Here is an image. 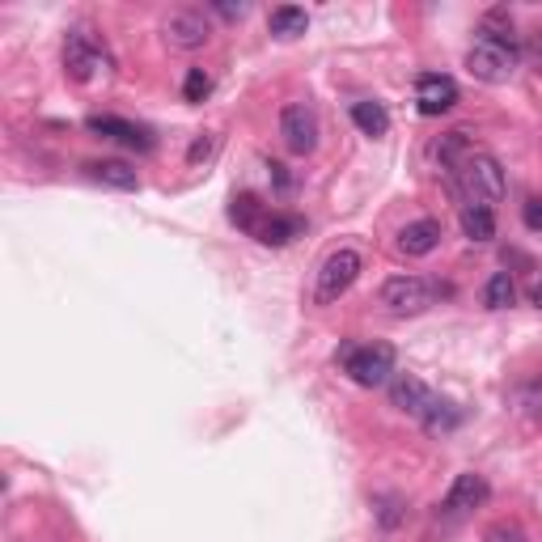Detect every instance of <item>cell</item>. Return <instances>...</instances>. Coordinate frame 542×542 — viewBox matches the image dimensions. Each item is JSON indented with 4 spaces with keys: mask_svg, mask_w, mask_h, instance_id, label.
I'll return each instance as SVG.
<instances>
[{
    "mask_svg": "<svg viewBox=\"0 0 542 542\" xmlns=\"http://www.w3.org/2000/svg\"><path fill=\"white\" fill-rule=\"evenodd\" d=\"M517 64H521V47L509 39V30H479V39L466 51V68L483 85H504Z\"/></svg>",
    "mask_w": 542,
    "mask_h": 542,
    "instance_id": "6da1fadb",
    "label": "cell"
},
{
    "mask_svg": "<svg viewBox=\"0 0 542 542\" xmlns=\"http://www.w3.org/2000/svg\"><path fill=\"white\" fill-rule=\"evenodd\" d=\"M454 187L466 204H479V208H496L504 200V170L492 153H471L462 157L454 170Z\"/></svg>",
    "mask_w": 542,
    "mask_h": 542,
    "instance_id": "7a4b0ae2",
    "label": "cell"
},
{
    "mask_svg": "<svg viewBox=\"0 0 542 542\" xmlns=\"http://www.w3.org/2000/svg\"><path fill=\"white\" fill-rule=\"evenodd\" d=\"M441 297H449V284H437L428 276H394V280L382 284V305H386V314H394V318L428 314Z\"/></svg>",
    "mask_w": 542,
    "mask_h": 542,
    "instance_id": "3957f363",
    "label": "cell"
},
{
    "mask_svg": "<svg viewBox=\"0 0 542 542\" xmlns=\"http://www.w3.org/2000/svg\"><path fill=\"white\" fill-rule=\"evenodd\" d=\"M360 271H365V259H360V250H352V246L331 250V255L322 259L318 276H314V305H335V301L360 280Z\"/></svg>",
    "mask_w": 542,
    "mask_h": 542,
    "instance_id": "277c9868",
    "label": "cell"
},
{
    "mask_svg": "<svg viewBox=\"0 0 542 542\" xmlns=\"http://www.w3.org/2000/svg\"><path fill=\"white\" fill-rule=\"evenodd\" d=\"M343 373L352 377L356 386H386L394 373V348L390 343H365V348H343Z\"/></svg>",
    "mask_w": 542,
    "mask_h": 542,
    "instance_id": "5b68a950",
    "label": "cell"
},
{
    "mask_svg": "<svg viewBox=\"0 0 542 542\" xmlns=\"http://www.w3.org/2000/svg\"><path fill=\"white\" fill-rule=\"evenodd\" d=\"M280 136H284V149L288 153H297V157L314 153L318 149V136H322L318 111H314L310 102H288L284 111H280Z\"/></svg>",
    "mask_w": 542,
    "mask_h": 542,
    "instance_id": "8992f818",
    "label": "cell"
},
{
    "mask_svg": "<svg viewBox=\"0 0 542 542\" xmlns=\"http://www.w3.org/2000/svg\"><path fill=\"white\" fill-rule=\"evenodd\" d=\"M106 68H111V60H106V51L85 30H72L64 39V72L72 81H94Z\"/></svg>",
    "mask_w": 542,
    "mask_h": 542,
    "instance_id": "52a82bcc",
    "label": "cell"
},
{
    "mask_svg": "<svg viewBox=\"0 0 542 542\" xmlns=\"http://www.w3.org/2000/svg\"><path fill=\"white\" fill-rule=\"evenodd\" d=\"M161 34H166V43L174 51H200L208 39H212V26L204 13L195 9H174L166 22H161Z\"/></svg>",
    "mask_w": 542,
    "mask_h": 542,
    "instance_id": "ba28073f",
    "label": "cell"
},
{
    "mask_svg": "<svg viewBox=\"0 0 542 542\" xmlns=\"http://www.w3.org/2000/svg\"><path fill=\"white\" fill-rule=\"evenodd\" d=\"M415 106H420V115H445L458 106V81L445 77V72H424L420 81H415Z\"/></svg>",
    "mask_w": 542,
    "mask_h": 542,
    "instance_id": "9c48e42d",
    "label": "cell"
},
{
    "mask_svg": "<svg viewBox=\"0 0 542 542\" xmlns=\"http://www.w3.org/2000/svg\"><path fill=\"white\" fill-rule=\"evenodd\" d=\"M399 255H407V259H424V255H432V250L441 246V221H432V216H420V221H411V225H403L399 229Z\"/></svg>",
    "mask_w": 542,
    "mask_h": 542,
    "instance_id": "30bf717a",
    "label": "cell"
},
{
    "mask_svg": "<svg viewBox=\"0 0 542 542\" xmlns=\"http://www.w3.org/2000/svg\"><path fill=\"white\" fill-rule=\"evenodd\" d=\"M487 496H492V487H487V479H483V475H475V471H466V475H458V479H454V487H449V496H445V513L462 517V513L479 509V504H487Z\"/></svg>",
    "mask_w": 542,
    "mask_h": 542,
    "instance_id": "8fae6325",
    "label": "cell"
},
{
    "mask_svg": "<svg viewBox=\"0 0 542 542\" xmlns=\"http://www.w3.org/2000/svg\"><path fill=\"white\" fill-rule=\"evenodd\" d=\"M390 403L399 407V411H407V415H420V420H424L428 407L437 403V399H432V390H428V386H424L415 373H399V377H394V382H390Z\"/></svg>",
    "mask_w": 542,
    "mask_h": 542,
    "instance_id": "7c38bea8",
    "label": "cell"
},
{
    "mask_svg": "<svg viewBox=\"0 0 542 542\" xmlns=\"http://www.w3.org/2000/svg\"><path fill=\"white\" fill-rule=\"evenodd\" d=\"M94 136H102V140H115V144H128V149H153V140H149V132L144 128H136V123H128V119H115V115H94L85 123Z\"/></svg>",
    "mask_w": 542,
    "mask_h": 542,
    "instance_id": "4fadbf2b",
    "label": "cell"
},
{
    "mask_svg": "<svg viewBox=\"0 0 542 542\" xmlns=\"http://www.w3.org/2000/svg\"><path fill=\"white\" fill-rule=\"evenodd\" d=\"M305 233V221L301 216H293V212H267L263 221H259V229L250 233L255 242H263V246H288V242H297Z\"/></svg>",
    "mask_w": 542,
    "mask_h": 542,
    "instance_id": "5bb4252c",
    "label": "cell"
},
{
    "mask_svg": "<svg viewBox=\"0 0 542 542\" xmlns=\"http://www.w3.org/2000/svg\"><path fill=\"white\" fill-rule=\"evenodd\" d=\"M85 174L94 178V183H102V187H115V191H136V187H140V174L128 166V161H115V157L89 161Z\"/></svg>",
    "mask_w": 542,
    "mask_h": 542,
    "instance_id": "9a60e30c",
    "label": "cell"
},
{
    "mask_svg": "<svg viewBox=\"0 0 542 542\" xmlns=\"http://www.w3.org/2000/svg\"><path fill=\"white\" fill-rule=\"evenodd\" d=\"M305 26H310V13H305L301 5H280V9H271V17H267V30L276 34V39H301L305 34Z\"/></svg>",
    "mask_w": 542,
    "mask_h": 542,
    "instance_id": "2e32d148",
    "label": "cell"
},
{
    "mask_svg": "<svg viewBox=\"0 0 542 542\" xmlns=\"http://www.w3.org/2000/svg\"><path fill=\"white\" fill-rule=\"evenodd\" d=\"M458 225H462V233H466L471 242H492V238H496V212H492V208L462 204Z\"/></svg>",
    "mask_w": 542,
    "mask_h": 542,
    "instance_id": "e0dca14e",
    "label": "cell"
},
{
    "mask_svg": "<svg viewBox=\"0 0 542 542\" xmlns=\"http://www.w3.org/2000/svg\"><path fill=\"white\" fill-rule=\"evenodd\" d=\"M263 216H267V204L259 200L255 191H242V195H233V200H229V221L238 229H246V233H255Z\"/></svg>",
    "mask_w": 542,
    "mask_h": 542,
    "instance_id": "ac0fdd59",
    "label": "cell"
},
{
    "mask_svg": "<svg viewBox=\"0 0 542 542\" xmlns=\"http://www.w3.org/2000/svg\"><path fill=\"white\" fill-rule=\"evenodd\" d=\"M352 123L365 136H386L390 132V115L382 102H352Z\"/></svg>",
    "mask_w": 542,
    "mask_h": 542,
    "instance_id": "d6986e66",
    "label": "cell"
},
{
    "mask_svg": "<svg viewBox=\"0 0 542 542\" xmlns=\"http://www.w3.org/2000/svg\"><path fill=\"white\" fill-rule=\"evenodd\" d=\"M513 301H517L513 276H509V271H496V276L483 284V305H487V310H509Z\"/></svg>",
    "mask_w": 542,
    "mask_h": 542,
    "instance_id": "ffe728a7",
    "label": "cell"
},
{
    "mask_svg": "<svg viewBox=\"0 0 542 542\" xmlns=\"http://www.w3.org/2000/svg\"><path fill=\"white\" fill-rule=\"evenodd\" d=\"M471 153H475V149L466 144V132H449V136L437 144V157H441V166H445V170H454L458 161H462V157H471Z\"/></svg>",
    "mask_w": 542,
    "mask_h": 542,
    "instance_id": "44dd1931",
    "label": "cell"
},
{
    "mask_svg": "<svg viewBox=\"0 0 542 542\" xmlns=\"http://www.w3.org/2000/svg\"><path fill=\"white\" fill-rule=\"evenodd\" d=\"M454 424H458V407H454V403H441V399L432 403L428 415H424V428H428V432H449Z\"/></svg>",
    "mask_w": 542,
    "mask_h": 542,
    "instance_id": "7402d4cb",
    "label": "cell"
},
{
    "mask_svg": "<svg viewBox=\"0 0 542 542\" xmlns=\"http://www.w3.org/2000/svg\"><path fill=\"white\" fill-rule=\"evenodd\" d=\"M208 94H212V77H208L204 68H191L187 81H183V98H187V102H204Z\"/></svg>",
    "mask_w": 542,
    "mask_h": 542,
    "instance_id": "603a6c76",
    "label": "cell"
},
{
    "mask_svg": "<svg viewBox=\"0 0 542 542\" xmlns=\"http://www.w3.org/2000/svg\"><path fill=\"white\" fill-rule=\"evenodd\" d=\"M521 60H526V68H534L542 77V26L526 34V43H521Z\"/></svg>",
    "mask_w": 542,
    "mask_h": 542,
    "instance_id": "cb8c5ba5",
    "label": "cell"
},
{
    "mask_svg": "<svg viewBox=\"0 0 542 542\" xmlns=\"http://www.w3.org/2000/svg\"><path fill=\"white\" fill-rule=\"evenodd\" d=\"M521 221H526V229H530V233H542V200L521 204Z\"/></svg>",
    "mask_w": 542,
    "mask_h": 542,
    "instance_id": "d4e9b609",
    "label": "cell"
},
{
    "mask_svg": "<svg viewBox=\"0 0 542 542\" xmlns=\"http://www.w3.org/2000/svg\"><path fill=\"white\" fill-rule=\"evenodd\" d=\"M212 149H216V144H212V136H200V140L191 144L187 161H191V166H200V161H208V157H212Z\"/></svg>",
    "mask_w": 542,
    "mask_h": 542,
    "instance_id": "484cf974",
    "label": "cell"
},
{
    "mask_svg": "<svg viewBox=\"0 0 542 542\" xmlns=\"http://www.w3.org/2000/svg\"><path fill=\"white\" fill-rule=\"evenodd\" d=\"M377 517H382V526L386 530H394V526H399V517H403V509H399V500H382V513H377Z\"/></svg>",
    "mask_w": 542,
    "mask_h": 542,
    "instance_id": "4316f807",
    "label": "cell"
},
{
    "mask_svg": "<svg viewBox=\"0 0 542 542\" xmlns=\"http://www.w3.org/2000/svg\"><path fill=\"white\" fill-rule=\"evenodd\" d=\"M521 407H526L530 415H542V386H526V390H521Z\"/></svg>",
    "mask_w": 542,
    "mask_h": 542,
    "instance_id": "83f0119b",
    "label": "cell"
},
{
    "mask_svg": "<svg viewBox=\"0 0 542 542\" xmlns=\"http://www.w3.org/2000/svg\"><path fill=\"white\" fill-rule=\"evenodd\" d=\"M212 13H221L225 22H242V17L250 13V5H225V0H221V5H212Z\"/></svg>",
    "mask_w": 542,
    "mask_h": 542,
    "instance_id": "f1b7e54d",
    "label": "cell"
},
{
    "mask_svg": "<svg viewBox=\"0 0 542 542\" xmlns=\"http://www.w3.org/2000/svg\"><path fill=\"white\" fill-rule=\"evenodd\" d=\"M487 542H526V538H521V530H513V526H496L492 534H487Z\"/></svg>",
    "mask_w": 542,
    "mask_h": 542,
    "instance_id": "f546056e",
    "label": "cell"
},
{
    "mask_svg": "<svg viewBox=\"0 0 542 542\" xmlns=\"http://www.w3.org/2000/svg\"><path fill=\"white\" fill-rule=\"evenodd\" d=\"M267 170H271V178H276V187H280V191H288V187H293V178L284 174V166H280V161H271Z\"/></svg>",
    "mask_w": 542,
    "mask_h": 542,
    "instance_id": "4dcf8cb0",
    "label": "cell"
},
{
    "mask_svg": "<svg viewBox=\"0 0 542 542\" xmlns=\"http://www.w3.org/2000/svg\"><path fill=\"white\" fill-rule=\"evenodd\" d=\"M530 301H534V305H538V310H542V280H538V284L530 288Z\"/></svg>",
    "mask_w": 542,
    "mask_h": 542,
    "instance_id": "1f68e13d",
    "label": "cell"
}]
</instances>
